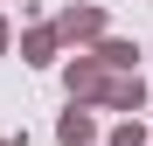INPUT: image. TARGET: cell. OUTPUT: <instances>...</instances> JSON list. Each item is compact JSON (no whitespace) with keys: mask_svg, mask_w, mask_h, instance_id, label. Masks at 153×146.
I'll return each mask as SVG.
<instances>
[{"mask_svg":"<svg viewBox=\"0 0 153 146\" xmlns=\"http://www.w3.org/2000/svg\"><path fill=\"white\" fill-rule=\"evenodd\" d=\"M7 42H14V28H7V21H0V56H7Z\"/></svg>","mask_w":153,"mask_h":146,"instance_id":"ba28073f","label":"cell"},{"mask_svg":"<svg viewBox=\"0 0 153 146\" xmlns=\"http://www.w3.org/2000/svg\"><path fill=\"white\" fill-rule=\"evenodd\" d=\"M105 146H153V139H146V125H139V118H125V125H118Z\"/></svg>","mask_w":153,"mask_h":146,"instance_id":"52a82bcc","label":"cell"},{"mask_svg":"<svg viewBox=\"0 0 153 146\" xmlns=\"http://www.w3.org/2000/svg\"><path fill=\"white\" fill-rule=\"evenodd\" d=\"M56 35L76 49V42H84V49H97V42H105L111 28H105V7H91V0H84V7H63L56 14Z\"/></svg>","mask_w":153,"mask_h":146,"instance_id":"7a4b0ae2","label":"cell"},{"mask_svg":"<svg viewBox=\"0 0 153 146\" xmlns=\"http://www.w3.org/2000/svg\"><path fill=\"white\" fill-rule=\"evenodd\" d=\"M0 146H21V139H0Z\"/></svg>","mask_w":153,"mask_h":146,"instance_id":"9c48e42d","label":"cell"},{"mask_svg":"<svg viewBox=\"0 0 153 146\" xmlns=\"http://www.w3.org/2000/svg\"><path fill=\"white\" fill-rule=\"evenodd\" d=\"M97 139V118L84 111V104H70L63 118H56V146H91Z\"/></svg>","mask_w":153,"mask_h":146,"instance_id":"5b68a950","label":"cell"},{"mask_svg":"<svg viewBox=\"0 0 153 146\" xmlns=\"http://www.w3.org/2000/svg\"><path fill=\"white\" fill-rule=\"evenodd\" d=\"M63 90H70V104H105L111 70L97 63V56H70V63H63Z\"/></svg>","mask_w":153,"mask_h":146,"instance_id":"6da1fadb","label":"cell"},{"mask_svg":"<svg viewBox=\"0 0 153 146\" xmlns=\"http://www.w3.org/2000/svg\"><path fill=\"white\" fill-rule=\"evenodd\" d=\"M56 49H63L56 21H35V28L21 35V63H28V70H49V63H56Z\"/></svg>","mask_w":153,"mask_h":146,"instance_id":"3957f363","label":"cell"},{"mask_svg":"<svg viewBox=\"0 0 153 146\" xmlns=\"http://www.w3.org/2000/svg\"><path fill=\"white\" fill-rule=\"evenodd\" d=\"M91 56L105 63L111 77H139V42H125V35H105V42L91 49Z\"/></svg>","mask_w":153,"mask_h":146,"instance_id":"277c9868","label":"cell"},{"mask_svg":"<svg viewBox=\"0 0 153 146\" xmlns=\"http://www.w3.org/2000/svg\"><path fill=\"white\" fill-rule=\"evenodd\" d=\"M105 104H111V111H125V118H132V111L146 104V84H139V77H111V90H105Z\"/></svg>","mask_w":153,"mask_h":146,"instance_id":"8992f818","label":"cell"}]
</instances>
